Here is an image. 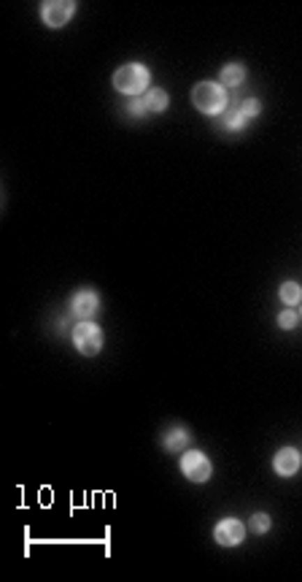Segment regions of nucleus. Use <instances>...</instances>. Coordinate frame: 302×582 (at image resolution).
I'll use <instances>...</instances> for the list:
<instances>
[{
    "label": "nucleus",
    "instance_id": "1",
    "mask_svg": "<svg viewBox=\"0 0 302 582\" xmlns=\"http://www.w3.org/2000/svg\"><path fill=\"white\" fill-rule=\"evenodd\" d=\"M192 104L200 108L202 114H224V108L229 104L227 90L219 82H200L192 90Z\"/></svg>",
    "mask_w": 302,
    "mask_h": 582
},
{
    "label": "nucleus",
    "instance_id": "2",
    "mask_svg": "<svg viewBox=\"0 0 302 582\" xmlns=\"http://www.w3.org/2000/svg\"><path fill=\"white\" fill-rule=\"evenodd\" d=\"M114 87L119 90L121 95H141L143 90L149 87V68L143 63H127L121 65L119 71L114 73Z\"/></svg>",
    "mask_w": 302,
    "mask_h": 582
},
{
    "label": "nucleus",
    "instance_id": "3",
    "mask_svg": "<svg viewBox=\"0 0 302 582\" xmlns=\"http://www.w3.org/2000/svg\"><path fill=\"white\" fill-rule=\"evenodd\" d=\"M73 344L81 355L92 357L103 350V331L100 325H95L92 320H81L79 325L73 328Z\"/></svg>",
    "mask_w": 302,
    "mask_h": 582
},
{
    "label": "nucleus",
    "instance_id": "4",
    "mask_svg": "<svg viewBox=\"0 0 302 582\" xmlns=\"http://www.w3.org/2000/svg\"><path fill=\"white\" fill-rule=\"evenodd\" d=\"M181 471H183V477L192 479V482H208L211 474H213V466H211V460H208L205 453H200V450H189V453H183V457H181Z\"/></svg>",
    "mask_w": 302,
    "mask_h": 582
},
{
    "label": "nucleus",
    "instance_id": "5",
    "mask_svg": "<svg viewBox=\"0 0 302 582\" xmlns=\"http://www.w3.org/2000/svg\"><path fill=\"white\" fill-rule=\"evenodd\" d=\"M73 14H76V3H70V0H49V3L40 6V20L46 22L49 27L68 24Z\"/></svg>",
    "mask_w": 302,
    "mask_h": 582
},
{
    "label": "nucleus",
    "instance_id": "6",
    "mask_svg": "<svg viewBox=\"0 0 302 582\" xmlns=\"http://www.w3.org/2000/svg\"><path fill=\"white\" fill-rule=\"evenodd\" d=\"M213 539L219 541L222 547H235V544H241V541L246 539V525L235 518L219 520V525H216V531H213Z\"/></svg>",
    "mask_w": 302,
    "mask_h": 582
},
{
    "label": "nucleus",
    "instance_id": "7",
    "mask_svg": "<svg viewBox=\"0 0 302 582\" xmlns=\"http://www.w3.org/2000/svg\"><path fill=\"white\" fill-rule=\"evenodd\" d=\"M100 309V298L95 290H79L70 298V312L79 320H92Z\"/></svg>",
    "mask_w": 302,
    "mask_h": 582
},
{
    "label": "nucleus",
    "instance_id": "8",
    "mask_svg": "<svg viewBox=\"0 0 302 582\" xmlns=\"http://www.w3.org/2000/svg\"><path fill=\"white\" fill-rule=\"evenodd\" d=\"M273 469H275L278 477H292V474H297V471H300V453H297L294 447H283V450H278L275 457H273Z\"/></svg>",
    "mask_w": 302,
    "mask_h": 582
},
{
    "label": "nucleus",
    "instance_id": "9",
    "mask_svg": "<svg viewBox=\"0 0 302 582\" xmlns=\"http://www.w3.org/2000/svg\"><path fill=\"white\" fill-rule=\"evenodd\" d=\"M248 122H251V120L246 117L243 104H238V101H229L227 108H224V114H222V125L227 127V130H243Z\"/></svg>",
    "mask_w": 302,
    "mask_h": 582
},
{
    "label": "nucleus",
    "instance_id": "10",
    "mask_svg": "<svg viewBox=\"0 0 302 582\" xmlns=\"http://www.w3.org/2000/svg\"><path fill=\"white\" fill-rule=\"evenodd\" d=\"M165 450L167 453H181L186 444H192V434L183 428V425H176V428H170L167 434H165Z\"/></svg>",
    "mask_w": 302,
    "mask_h": 582
},
{
    "label": "nucleus",
    "instance_id": "11",
    "mask_svg": "<svg viewBox=\"0 0 302 582\" xmlns=\"http://www.w3.org/2000/svg\"><path fill=\"white\" fill-rule=\"evenodd\" d=\"M246 79V68L241 63H229L224 65L222 71V87H241Z\"/></svg>",
    "mask_w": 302,
    "mask_h": 582
},
{
    "label": "nucleus",
    "instance_id": "12",
    "mask_svg": "<svg viewBox=\"0 0 302 582\" xmlns=\"http://www.w3.org/2000/svg\"><path fill=\"white\" fill-rule=\"evenodd\" d=\"M143 104H146L149 111H165L170 101H167V92L165 90H149L146 98H143Z\"/></svg>",
    "mask_w": 302,
    "mask_h": 582
},
{
    "label": "nucleus",
    "instance_id": "13",
    "mask_svg": "<svg viewBox=\"0 0 302 582\" xmlns=\"http://www.w3.org/2000/svg\"><path fill=\"white\" fill-rule=\"evenodd\" d=\"M281 301L283 304H289V306L300 304L302 301V288L297 285V282H283L281 285Z\"/></svg>",
    "mask_w": 302,
    "mask_h": 582
},
{
    "label": "nucleus",
    "instance_id": "14",
    "mask_svg": "<svg viewBox=\"0 0 302 582\" xmlns=\"http://www.w3.org/2000/svg\"><path fill=\"white\" fill-rule=\"evenodd\" d=\"M248 525H251V531H254V534H267V531H270V515H264V512H257V515L251 518V523H248Z\"/></svg>",
    "mask_w": 302,
    "mask_h": 582
},
{
    "label": "nucleus",
    "instance_id": "15",
    "mask_svg": "<svg viewBox=\"0 0 302 582\" xmlns=\"http://www.w3.org/2000/svg\"><path fill=\"white\" fill-rule=\"evenodd\" d=\"M297 312H292V309H286V312L278 314V328H283V331H292L294 325H297Z\"/></svg>",
    "mask_w": 302,
    "mask_h": 582
},
{
    "label": "nucleus",
    "instance_id": "16",
    "mask_svg": "<svg viewBox=\"0 0 302 582\" xmlns=\"http://www.w3.org/2000/svg\"><path fill=\"white\" fill-rule=\"evenodd\" d=\"M127 114H133L135 120L146 117V114H149V108H146V104H143V98H133V101L127 104Z\"/></svg>",
    "mask_w": 302,
    "mask_h": 582
},
{
    "label": "nucleus",
    "instance_id": "17",
    "mask_svg": "<svg viewBox=\"0 0 302 582\" xmlns=\"http://www.w3.org/2000/svg\"><path fill=\"white\" fill-rule=\"evenodd\" d=\"M300 314H302V312H300Z\"/></svg>",
    "mask_w": 302,
    "mask_h": 582
}]
</instances>
